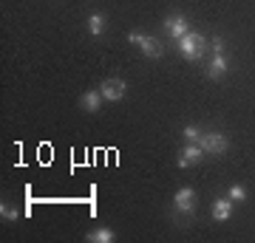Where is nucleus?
<instances>
[{
    "mask_svg": "<svg viewBox=\"0 0 255 243\" xmlns=\"http://www.w3.org/2000/svg\"><path fill=\"white\" fill-rule=\"evenodd\" d=\"M196 212V192L190 187H179L173 195V221L179 226H187Z\"/></svg>",
    "mask_w": 255,
    "mask_h": 243,
    "instance_id": "nucleus-1",
    "label": "nucleus"
},
{
    "mask_svg": "<svg viewBox=\"0 0 255 243\" xmlns=\"http://www.w3.org/2000/svg\"><path fill=\"white\" fill-rule=\"evenodd\" d=\"M176 43H179L182 57L190 60V63H196V60H201V57L207 54V40H204V34H199V31H187V34H184L182 40H176Z\"/></svg>",
    "mask_w": 255,
    "mask_h": 243,
    "instance_id": "nucleus-2",
    "label": "nucleus"
},
{
    "mask_svg": "<svg viewBox=\"0 0 255 243\" xmlns=\"http://www.w3.org/2000/svg\"><path fill=\"white\" fill-rule=\"evenodd\" d=\"M199 144L204 147V153H210V156H224L227 153V147H230L227 136L221 133V130H207V133L201 136Z\"/></svg>",
    "mask_w": 255,
    "mask_h": 243,
    "instance_id": "nucleus-3",
    "label": "nucleus"
},
{
    "mask_svg": "<svg viewBox=\"0 0 255 243\" xmlns=\"http://www.w3.org/2000/svg\"><path fill=\"white\" fill-rule=\"evenodd\" d=\"M125 90H128V85L122 80H117V77H108V80H102V85H100V93H102L105 102H119L125 96Z\"/></svg>",
    "mask_w": 255,
    "mask_h": 243,
    "instance_id": "nucleus-4",
    "label": "nucleus"
},
{
    "mask_svg": "<svg viewBox=\"0 0 255 243\" xmlns=\"http://www.w3.org/2000/svg\"><path fill=\"white\" fill-rule=\"evenodd\" d=\"M204 156H207V153H204V147H201V144H190V142H187V147L179 153V162H176V164H179V167H196Z\"/></svg>",
    "mask_w": 255,
    "mask_h": 243,
    "instance_id": "nucleus-5",
    "label": "nucleus"
},
{
    "mask_svg": "<svg viewBox=\"0 0 255 243\" xmlns=\"http://www.w3.org/2000/svg\"><path fill=\"white\" fill-rule=\"evenodd\" d=\"M164 28H167V34L173 37V40H182L190 31V23H187L184 14H170V17L164 20Z\"/></svg>",
    "mask_w": 255,
    "mask_h": 243,
    "instance_id": "nucleus-6",
    "label": "nucleus"
},
{
    "mask_svg": "<svg viewBox=\"0 0 255 243\" xmlns=\"http://www.w3.org/2000/svg\"><path fill=\"white\" fill-rule=\"evenodd\" d=\"M227 71H230L227 54H213V60L207 63V80H221Z\"/></svg>",
    "mask_w": 255,
    "mask_h": 243,
    "instance_id": "nucleus-7",
    "label": "nucleus"
},
{
    "mask_svg": "<svg viewBox=\"0 0 255 243\" xmlns=\"http://www.w3.org/2000/svg\"><path fill=\"white\" fill-rule=\"evenodd\" d=\"M139 48H142V54H145V57H150V60H159V57H162V51H164L162 40H159V37H150V34H145V37H142V43H139Z\"/></svg>",
    "mask_w": 255,
    "mask_h": 243,
    "instance_id": "nucleus-8",
    "label": "nucleus"
},
{
    "mask_svg": "<svg viewBox=\"0 0 255 243\" xmlns=\"http://www.w3.org/2000/svg\"><path fill=\"white\" fill-rule=\"evenodd\" d=\"M102 102H105V99H102L100 90H85V93L80 96V108H82V110H88V113H97Z\"/></svg>",
    "mask_w": 255,
    "mask_h": 243,
    "instance_id": "nucleus-9",
    "label": "nucleus"
},
{
    "mask_svg": "<svg viewBox=\"0 0 255 243\" xmlns=\"http://www.w3.org/2000/svg\"><path fill=\"white\" fill-rule=\"evenodd\" d=\"M233 207H236V204H233L227 195H224V198H216L213 201V218H216V221H227V218L233 215Z\"/></svg>",
    "mask_w": 255,
    "mask_h": 243,
    "instance_id": "nucleus-10",
    "label": "nucleus"
},
{
    "mask_svg": "<svg viewBox=\"0 0 255 243\" xmlns=\"http://www.w3.org/2000/svg\"><path fill=\"white\" fill-rule=\"evenodd\" d=\"M114 229H108V226H97L94 232H88V241L91 243H114Z\"/></svg>",
    "mask_w": 255,
    "mask_h": 243,
    "instance_id": "nucleus-11",
    "label": "nucleus"
},
{
    "mask_svg": "<svg viewBox=\"0 0 255 243\" xmlns=\"http://www.w3.org/2000/svg\"><path fill=\"white\" fill-rule=\"evenodd\" d=\"M88 31H91L94 37H100L102 31H105V17H102V14H91V17H88Z\"/></svg>",
    "mask_w": 255,
    "mask_h": 243,
    "instance_id": "nucleus-12",
    "label": "nucleus"
},
{
    "mask_svg": "<svg viewBox=\"0 0 255 243\" xmlns=\"http://www.w3.org/2000/svg\"><path fill=\"white\" fill-rule=\"evenodd\" d=\"M227 198L233 201V204H244L247 201V189L241 187V184H233V187L227 189Z\"/></svg>",
    "mask_w": 255,
    "mask_h": 243,
    "instance_id": "nucleus-13",
    "label": "nucleus"
},
{
    "mask_svg": "<svg viewBox=\"0 0 255 243\" xmlns=\"http://www.w3.org/2000/svg\"><path fill=\"white\" fill-rule=\"evenodd\" d=\"M184 142H190V144H199L201 142V136H204V130H199V127H196V125H187V127H184Z\"/></svg>",
    "mask_w": 255,
    "mask_h": 243,
    "instance_id": "nucleus-14",
    "label": "nucleus"
},
{
    "mask_svg": "<svg viewBox=\"0 0 255 243\" xmlns=\"http://www.w3.org/2000/svg\"><path fill=\"white\" fill-rule=\"evenodd\" d=\"M0 218L3 221H17V209L9 207V204H0Z\"/></svg>",
    "mask_w": 255,
    "mask_h": 243,
    "instance_id": "nucleus-15",
    "label": "nucleus"
},
{
    "mask_svg": "<svg viewBox=\"0 0 255 243\" xmlns=\"http://www.w3.org/2000/svg\"><path fill=\"white\" fill-rule=\"evenodd\" d=\"M210 48H213V54H224V37H213Z\"/></svg>",
    "mask_w": 255,
    "mask_h": 243,
    "instance_id": "nucleus-16",
    "label": "nucleus"
},
{
    "mask_svg": "<svg viewBox=\"0 0 255 243\" xmlns=\"http://www.w3.org/2000/svg\"><path fill=\"white\" fill-rule=\"evenodd\" d=\"M142 37H145V34H139V31H130V34H128V43L139 45V43H142Z\"/></svg>",
    "mask_w": 255,
    "mask_h": 243,
    "instance_id": "nucleus-17",
    "label": "nucleus"
}]
</instances>
